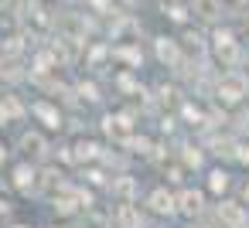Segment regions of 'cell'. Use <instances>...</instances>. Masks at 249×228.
Returning a JSON list of instances; mask_svg holds the SVG:
<instances>
[{"label": "cell", "mask_w": 249, "mask_h": 228, "mask_svg": "<svg viewBox=\"0 0 249 228\" xmlns=\"http://www.w3.org/2000/svg\"><path fill=\"white\" fill-rule=\"evenodd\" d=\"M14 184H18V191H31V187L38 184V174H35V167H31V163H21V167L14 170Z\"/></svg>", "instance_id": "cell-9"}, {"label": "cell", "mask_w": 249, "mask_h": 228, "mask_svg": "<svg viewBox=\"0 0 249 228\" xmlns=\"http://www.w3.org/2000/svg\"><path fill=\"white\" fill-rule=\"evenodd\" d=\"M225 187H229V174H225V170H212V174H208V191H212V194H222Z\"/></svg>", "instance_id": "cell-13"}, {"label": "cell", "mask_w": 249, "mask_h": 228, "mask_svg": "<svg viewBox=\"0 0 249 228\" xmlns=\"http://www.w3.org/2000/svg\"><path fill=\"white\" fill-rule=\"evenodd\" d=\"M24 116V106L14 99V96H4L0 99V123H11V119H21Z\"/></svg>", "instance_id": "cell-8"}, {"label": "cell", "mask_w": 249, "mask_h": 228, "mask_svg": "<svg viewBox=\"0 0 249 228\" xmlns=\"http://www.w3.org/2000/svg\"><path fill=\"white\" fill-rule=\"evenodd\" d=\"M21 150H24L28 157H45L48 147H45V136H41V133H24V136H21Z\"/></svg>", "instance_id": "cell-6"}, {"label": "cell", "mask_w": 249, "mask_h": 228, "mask_svg": "<svg viewBox=\"0 0 249 228\" xmlns=\"http://www.w3.org/2000/svg\"><path fill=\"white\" fill-rule=\"evenodd\" d=\"M184 41H188V45H191V48H195V55H198V51H201V48H205V45H201V38H198V34H188V38H184Z\"/></svg>", "instance_id": "cell-18"}, {"label": "cell", "mask_w": 249, "mask_h": 228, "mask_svg": "<svg viewBox=\"0 0 249 228\" xmlns=\"http://www.w3.org/2000/svg\"><path fill=\"white\" fill-rule=\"evenodd\" d=\"M147 204L157 211V214H174L178 211V197L171 194V191H164V187H157V191H150V197H147Z\"/></svg>", "instance_id": "cell-3"}, {"label": "cell", "mask_w": 249, "mask_h": 228, "mask_svg": "<svg viewBox=\"0 0 249 228\" xmlns=\"http://www.w3.org/2000/svg\"><path fill=\"white\" fill-rule=\"evenodd\" d=\"M184 163H188V167H198V163H201V153L191 150V147H184Z\"/></svg>", "instance_id": "cell-16"}, {"label": "cell", "mask_w": 249, "mask_h": 228, "mask_svg": "<svg viewBox=\"0 0 249 228\" xmlns=\"http://www.w3.org/2000/svg\"><path fill=\"white\" fill-rule=\"evenodd\" d=\"M191 11H195L201 21H215L222 7H218V0H195V4H191Z\"/></svg>", "instance_id": "cell-11"}, {"label": "cell", "mask_w": 249, "mask_h": 228, "mask_svg": "<svg viewBox=\"0 0 249 228\" xmlns=\"http://www.w3.org/2000/svg\"><path fill=\"white\" fill-rule=\"evenodd\" d=\"M4 160H7V147H4V143H0V163H4Z\"/></svg>", "instance_id": "cell-19"}, {"label": "cell", "mask_w": 249, "mask_h": 228, "mask_svg": "<svg viewBox=\"0 0 249 228\" xmlns=\"http://www.w3.org/2000/svg\"><path fill=\"white\" fill-rule=\"evenodd\" d=\"M235 4H246V0H235Z\"/></svg>", "instance_id": "cell-23"}, {"label": "cell", "mask_w": 249, "mask_h": 228, "mask_svg": "<svg viewBox=\"0 0 249 228\" xmlns=\"http://www.w3.org/2000/svg\"><path fill=\"white\" fill-rule=\"evenodd\" d=\"M218 218H222L225 228H242V225H246V211H242V204H235V201H222V204H218Z\"/></svg>", "instance_id": "cell-4"}, {"label": "cell", "mask_w": 249, "mask_h": 228, "mask_svg": "<svg viewBox=\"0 0 249 228\" xmlns=\"http://www.w3.org/2000/svg\"><path fill=\"white\" fill-rule=\"evenodd\" d=\"M4 51H7V55H18V51H21V38H7Z\"/></svg>", "instance_id": "cell-17"}, {"label": "cell", "mask_w": 249, "mask_h": 228, "mask_svg": "<svg viewBox=\"0 0 249 228\" xmlns=\"http://www.w3.org/2000/svg\"><path fill=\"white\" fill-rule=\"evenodd\" d=\"M14 228H28V225H14Z\"/></svg>", "instance_id": "cell-22"}, {"label": "cell", "mask_w": 249, "mask_h": 228, "mask_svg": "<svg viewBox=\"0 0 249 228\" xmlns=\"http://www.w3.org/2000/svg\"><path fill=\"white\" fill-rule=\"evenodd\" d=\"M215 55H218L222 65H235L239 62V45H235V38L229 31H218L215 34Z\"/></svg>", "instance_id": "cell-2"}, {"label": "cell", "mask_w": 249, "mask_h": 228, "mask_svg": "<svg viewBox=\"0 0 249 228\" xmlns=\"http://www.w3.org/2000/svg\"><path fill=\"white\" fill-rule=\"evenodd\" d=\"M242 201H246V204H249V184H246V187H242Z\"/></svg>", "instance_id": "cell-20"}, {"label": "cell", "mask_w": 249, "mask_h": 228, "mask_svg": "<svg viewBox=\"0 0 249 228\" xmlns=\"http://www.w3.org/2000/svg\"><path fill=\"white\" fill-rule=\"evenodd\" d=\"M113 194L126 201V197L133 194V180H130V177H120V180H113Z\"/></svg>", "instance_id": "cell-14"}, {"label": "cell", "mask_w": 249, "mask_h": 228, "mask_svg": "<svg viewBox=\"0 0 249 228\" xmlns=\"http://www.w3.org/2000/svg\"><path fill=\"white\" fill-rule=\"evenodd\" d=\"M178 211L181 214H198L201 211V194L198 191H181L178 194Z\"/></svg>", "instance_id": "cell-7"}, {"label": "cell", "mask_w": 249, "mask_h": 228, "mask_svg": "<svg viewBox=\"0 0 249 228\" xmlns=\"http://www.w3.org/2000/svg\"><path fill=\"white\" fill-rule=\"evenodd\" d=\"M116 221H120L123 228H140V211H137V208L126 201V204L120 208V218H116Z\"/></svg>", "instance_id": "cell-12"}, {"label": "cell", "mask_w": 249, "mask_h": 228, "mask_svg": "<svg viewBox=\"0 0 249 228\" xmlns=\"http://www.w3.org/2000/svg\"><path fill=\"white\" fill-rule=\"evenodd\" d=\"M96 150H99L96 143H79V147H75V153H72V160H92V157H96Z\"/></svg>", "instance_id": "cell-15"}, {"label": "cell", "mask_w": 249, "mask_h": 228, "mask_svg": "<svg viewBox=\"0 0 249 228\" xmlns=\"http://www.w3.org/2000/svg\"><path fill=\"white\" fill-rule=\"evenodd\" d=\"M157 58H160V62H167V65H178V62H181L178 45H174L171 38H160V41H157Z\"/></svg>", "instance_id": "cell-10"}, {"label": "cell", "mask_w": 249, "mask_h": 228, "mask_svg": "<svg viewBox=\"0 0 249 228\" xmlns=\"http://www.w3.org/2000/svg\"><path fill=\"white\" fill-rule=\"evenodd\" d=\"M31 113H35V116H38V119L48 126V130H58V126H62V116H58V109H52L48 102H35V106H31Z\"/></svg>", "instance_id": "cell-5"}, {"label": "cell", "mask_w": 249, "mask_h": 228, "mask_svg": "<svg viewBox=\"0 0 249 228\" xmlns=\"http://www.w3.org/2000/svg\"><path fill=\"white\" fill-rule=\"evenodd\" d=\"M242 96H249V79L239 75V72L222 75V82H218V99H222V102H239Z\"/></svg>", "instance_id": "cell-1"}, {"label": "cell", "mask_w": 249, "mask_h": 228, "mask_svg": "<svg viewBox=\"0 0 249 228\" xmlns=\"http://www.w3.org/2000/svg\"><path fill=\"white\" fill-rule=\"evenodd\" d=\"M0 214H7V201H0Z\"/></svg>", "instance_id": "cell-21"}]
</instances>
